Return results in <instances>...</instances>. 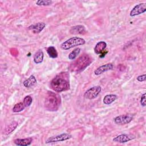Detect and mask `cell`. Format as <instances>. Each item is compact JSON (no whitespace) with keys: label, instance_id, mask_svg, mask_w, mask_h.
I'll return each instance as SVG.
<instances>
[{"label":"cell","instance_id":"7","mask_svg":"<svg viewBox=\"0 0 146 146\" xmlns=\"http://www.w3.org/2000/svg\"><path fill=\"white\" fill-rule=\"evenodd\" d=\"M146 11V3H141L138 5H136L131 11L130 16L135 17L141 14H143Z\"/></svg>","mask_w":146,"mask_h":146},{"label":"cell","instance_id":"4","mask_svg":"<svg viewBox=\"0 0 146 146\" xmlns=\"http://www.w3.org/2000/svg\"><path fill=\"white\" fill-rule=\"evenodd\" d=\"M102 91V88L100 86H94L88 90H87L84 94V96L85 98L87 99H93L98 96V95L100 94Z\"/></svg>","mask_w":146,"mask_h":146},{"label":"cell","instance_id":"15","mask_svg":"<svg viewBox=\"0 0 146 146\" xmlns=\"http://www.w3.org/2000/svg\"><path fill=\"white\" fill-rule=\"evenodd\" d=\"M36 78L33 75H31L28 79L24 80L23 82V86L26 88H30L34 86L36 83Z\"/></svg>","mask_w":146,"mask_h":146},{"label":"cell","instance_id":"11","mask_svg":"<svg viewBox=\"0 0 146 146\" xmlns=\"http://www.w3.org/2000/svg\"><path fill=\"white\" fill-rule=\"evenodd\" d=\"M33 139L31 137H27L25 139H17L14 140V143L17 145L27 146L31 144Z\"/></svg>","mask_w":146,"mask_h":146},{"label":"cell","instance_id":"3","mask_svg":"<svg viewBox=\"0 0 146 146\" xmlns=\"http://www.w3.org/2000/svg\"><path fill=\"white\" fill-rule=\"evenodd\" d=\"M56 96L54 94L50 95L47 96L45 101L46 108L50 111H55L58 109L59 101Z\"/></svg>","mask_w":146,"mask_h":146},{"label":"cell","instance_id":"12","mask_svg":"<svg viewBox=\"0 0 146 146\" xmlns=\"http://www.w3.org/2000/svg\"><path fill=\"white\" fill-rule=\"evenodd\" d=\"M70 32L72 34H83L86 33V29L83 25H76L71 27Z\"/></svg>","mask_w":146,"mask_h":146},{"label":"cell","instance_id":"16","mask_svg":"<svg viewBox=\"0 0 146 146\" xmlns=\"http://www.w3.org/2000/svg\"><path fill=\"white\" fill-rule=\"evenodd\" d=\"M117 98L116 95L109 94L106 95L103 98V103L106 105H110L114 102Z\"/></svg>","mask_w":146,"mask_h":146},{"label":"cell","instance_id":"21","mask_svg":"<svg viewBox=\"0 0 146 146\" xmlns=\"http://www.w3.org/2000/svg\"><path fill=\"white\" fill-rule=\"evenodd\" d=\"M52 3V1L51 0H39L36 2V5L38 6H48Z\"/></svg>","mask_w":146,"mask_h":146},{"label":"cell","instance_id":"22","mask_svg":"<svg viewBox=\"0 0 146 146\" xmlns=\"http://www.w3.org/2000/svg\"><path fill=\"white\" fill-rule=\"evenodd\" d=\"M32 102H33V99H32L31 96L30 95H27L26 97H25V98L23 99V102L24 104L25 105L26 107L30 106Z\"/></svg>","mask_w":146,"mask_h":146},{"label":"cell","instance_id":"20","mask_svg":"<svg viewBox=\"0 0 146 146\" xmlns=\"http://www.w3.org/2000/svg\"><path fill=\"white\" fill-rule=\"evenodd\" d=\"M80 52V48H76L74 50H72L68 55V58L70 60H73L75 59L78 55L79 54Z\"/></svg>","mask_w":146,"mask_h":146},{"label":"cell","instance_id":"14","mask_svg":"<svg viewBox=\"0 0 146 146\" xmlns=\"http://www.w3.org/2000/svg\"><path fill=\"white\" fill-rule=\"evenodd\" d=\"M44 57V54L42 50H38L34 55L33 60L35 63L39 64L43 62Z\"/></svg>","mask_w":146,"mask_h":146},{"label":"cell","instance_id":"10","mask_svg":"<svg viewBox=\"0 0 146 146\" xmlns=\"http://www.w3.org/2000/svg\"><path fill=\"white\" fill-rule=\"evenodd\" d=\"M46 24L44 22H38L28 27V29L32 31L34 33L38 34L40 33L45 27Z\"/></svg>","mask_w":146,"mask_h":146},{"label":"cell","instance_id":"13","mask_svg":"<svg viewBox=\"0 0 146 146\" xmlns=\"http://www.w3.org/2000/svg\"><path fill=\"white\" fill-rule=\"evenodd\" d=\"M107 47V43L104 41H100L98 42L95 47H94V52L96 54H101L104 51Z\"/></svg>","mask_w":146,"mask_h":146},{"label":"cell","instance_id":"8","mask_svg":"<svg viewBox=\"0 0 146 146\" xmlns=\"http://www.w3.org/2000/svg\"><path fill=\"white\" fill-rule=\"evenodd\" d=\"M114 66L112 63H107L103 65H102L98 67L95 71H94V74L96 75H99L106 71L111 70L113 68Z\"/></svg>","mask_w":146,"mask_h":146},{"label":"cell","instance_id":"6","mask_svg":"<svg viewBox=\"0 0 146 146\" xmlns=\"http://www.w3.org/2000/svg\"><path fill=\"white\" fill-rule=\"evenodd\" d=\"M133 120V116L131 114L119 115L114 118V122L116 124L124 125L129 123Z\"/></svg>","mask_w":146,"mask_h":146},{"label":"cell","instance_id":"9","mask_svg":"<svg viewBox=\"0 0 146 146\" xmlns=\"http://www.w3.org/2000/svg\"><path fill=\"white\" fill-rule=\"evenodd\" d=\"M133 139H135V137L132 135H129L127 134H120L115 137L113 139V141L115 142L119 143H124L130 140H132Z\"/></svg>","mask_w":146,"mask_h":146},{"label":"cell","instance_id":"1","mask_svg":"<svg viewBox=\"0 0 146 146\" xmlns=\"http://www.w3.org/2000/svg\"><path fill=\"white\" fill-rule=\"evenodd\" d=\"M50 85L51 88L57 92L66 91L70 88V84L68 80L59 76H55L51 80Z\"/></svg>","mask_w":146,"mask_h":146},{"label":"cell","instance_id":"5","mask_svg":"<svg viewBox=\"0 0 146 146\" xmlns=\"http://www.w3.org/2000/svg\"><path fill=\"white\" fill-rule=\"evenodd\" d=\"M72 137V136L67 133H63L62 134L52 136L48 138L46 140V143H55L58 141H63L65 140H67Z\"/></svg>","mask_w":146,"mask_h":146},{"label":"cell","instance_id":"23","mask_svg":"<svg viewBox=\"0 0 146 146\" xmlns=\"http://www.w3.org/2000/svg\"><path fill=\"white\" fill-rule=\"evenodd\" d=\"M145 96H146V94L144 93V94H143L141 95V99H140V104L143 107H145V105H146V103H145L146 98H145Z\"/></svg>","mask_w":146,"mask_h":146},{"label":"cell","instance_id":"18","mask_svg":"<svg viewBox=\"0 0 146 146\" xmlns=\"http://www.w3.org/2000/svg\"><path fill=\"white\" fill-rule=\"evenodd\" d=\"M48 56L51 58H56L58 57V52L54 46H50L46 49Z\"/></svg>","mask_w":146,"mask_h":146},{"label":"cell","instance_id":"19","mask_svg":"<svg viewBox=\"0 0 146 146\" xmlns=\"http://www.w3.org/2000/svg\"><path fill=\"white\" fill-rule=\"evenodd\" d=\"M26 106L24 104L23 102H19L17 104H15L13 108V112L17 113V112H20L22 111L25 108Z\"/></svg>","mask_w":146,"mask_h":146},{"label":"cell","instance_id":"2","mask_svg":"<svg viewBox=\"0 0 146 146\" xmlns=\"http://www.w3.org/2000/svg\"><path fill=\"white\" fill-rule=\"evenodd\" d=\"M85 43L86 41L84 39L78 36H74L63 42L60 44V47L63 50H67L78 46L83 45Z\"/></svg>","mask_w":146,"mask_h":146},{"label":"cell","instance_id":"24","mask_svg":"<svg viewBox=\"0 0 146 146\" xmlns=\"http://www.w3.org/2000/svg\"><path fill=\"white\" fill-rule=\"evenodd\" d=\"M137 80L139 81V82H144V81H145L146 80V75L145 74H143V75H139L137 77Z\"/></svg>","mask_w":146,"mask_h":146},{"label":"cell","instance_id":"17","mask_svg":"<svg viewBox=\"0 0 146 146\" xmlns=\"http://www.w3.org/2000/svg\"><path fill=\"white\" fill-rule=\"evenodd\" d=\"M18 126V123L17 121H13L7 126L6 127L4 130V133L5 135H9Z\"/></svg>","mask_w":146,"mask_h":146}]
</instances>
